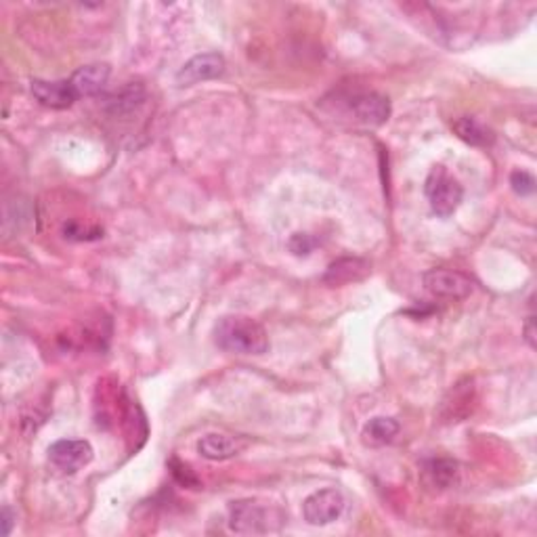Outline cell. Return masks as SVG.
<instances>
[{
  "instance_id": "cell-2",
  "label": "cell",
  "mask_w": 537,
  "mask_h": 537,
  "mask_svg": "<svg viewBox=\"0 0 537 537\" xmlns=\"http://www.w3.org/2000/svg\"><path fill=\"white\" fill-rule=\"evenodd\" d=\"M282 525V515L262 506L259 501H233L229 506V527L239 535H262L277 531Z\"/></svg>"
},
{
  "instance_id": "cell-14",
  "label": "cell",
  "mask_w": 537,
  "mask_h": 537,
  "mask_svg": "<svg viewBox=\"0 0 537 537\" xmlns=\"http://www.w3.org/2000/svg\"><path fill=\"white\" fill-rule=\"evenodd\" d=\"M397 435H399V422L393 418H384V416L372 418L370 422L365 424L364 433H361L365 445H372V447L389 445V443L395 441Z\"/></svg>"
},
{
  "instance_id": "cell-13",
  "label": "cell",
  "mask_w": 537,
  "mask_h": 537,
  "mask_svg": "<svg viewBox=\"0 0 537 537\" xmlns=\"http://www.w3.org/2000/svg\"><path fill=\"white\" fill-rule=\"evenodd\" d=\"M370 273V265L361 259H341L332 262L328 273L324 276V282L330 285H347L351 282H359Z\"/></svg>"
},
{
  "instance_id": "cell-19",
  "label": "cell",
  "mask_w": 537,
  "mask_h": 537,
  "mask_svg": "<svg viewBox=\"0 0 537 537\" xmlns=\"http://www.w3.org/2000/svg\"><path fill=\"white\" fill-rule=\"evenodd\" d=\"M315 246H317V242L311 236H307V233H294L290 239V250L296 256H309Z\"/></svg>"
},
{
  "instance_id": "cell-15",
  "label": "cell",
  "mask_w": 537,
  "mask_h": 537,
  "mask_svg": "<svg viewBox=\"0 0 537 537\" xmlns=\"http://www.w3.org/2000/svg\"><path fill=\"white\" fill-rule=\"evenodd\" d=\"M453 132L464 143L475 145V148H487V145L493 143V132L487 126H483L478 120L469 118V116L453 122Z\"/></svg>"
},
{
  "instance_id": "cell-21",
  "label": "cell",
  "mask_w": 537,
  "mask_h": 537,
  "mask_svg": "<svg viewBox=\"0 0 537 537\" xmlns=\"http://www.w3.org/2000/svg\"><path fill=\"white\" fill-rule=\"evenodd\" d=\"M525 341L531 349H535V317H529L525 324Z\"/></svg>"
},
{
  "instance_id": "cell-18",
  "label": "cell",
  "mask_w": 537,
  "mask_h": 537,
  "mask_svg": "<svg viewBox=\"0 0 537 537\" xmlns=\"http://www.w3.org/2000/svg\"><path fill=\"white\" fill-rule=\"evenodd\" d=\"M171 469H172L174 478H177L180 485H185V487H200V481H197V477L194 475V472H191V469L187 464L179 462V460H172Z\"/></svg>"
},
{
  "instance_id": "cell-17",
  "label": "cell",
  "mask_w": 537,
  "mask_h": 537,
  "mask_svg": "<svg viewBox=\"0 0 537 537\" xmlns=\"http://www.w3.org/2000/svg\"><path fill=\"white\" fill-rule=\"evenodd\" d=\"M510 185H512V189H515V194L517 196H523V197L525 196H531L535 191L533 174H529V172H525V171L512 172Z\"/></svg>"
},
{
  "instance_id": "cell-1",
  "label": "cell",
  "mask_w": 537,
  "mask_h": 537,
  "mask_svg": "<svg viewBox=\"0 0 537 537\" xmlns=\"http://www.w3.org/2000/svg\"><path fill=\"white\" fill-rule=\"evenodd\" d=\"M214 344L233 355H262L268 349V336L252 317L225 315L214 325Z\"/></svg>"
},
{
  "instance_id": "cell-10",
  "label": "cell",
  "mask_w": 537,
  "mask_h": 537,
  "mask_svg": "<svg viewBox=\"0 0 537 537\" xmlns=\"http://www.w3.org/2000/svg\"><path fill=\"white\" fill-rule=\"evenodd\" d=\"M32 95L36 97L44 108L51 109H68L69 105L78 99L69 80H57V83L32 80Z\"/></svg>"
},
{
  "instance_id": "cell-9",
  "label": "cell",
  "mask_w": 537,
  "mask_h": 537,
  "mask_svg": "<svg viewBox=\"0 0 537 537\" xmlns=\"http://www.w3.org/2000/svg\"><path fill=\"white\" fill-rule=\"evenodd\" d=\"M244 447H246V441L242 437L223 433H210L197 441V453L210 462H223V460L236 458L244 452Z\"/></svg>"
},
{
  "instance_id": "cell-7",
  "label": "cell",
  "mask_w": 537,
  "mask_h": 537,
  "mask_svg": "<svg viewBox=\"0 0 537 537\" xmlns=\"http://www.w3.org/2000/svg\"><path fill=\"white\" fill-rule=\"evenodd\" d=\"M225 72V60L219 52H202L189 60L183 68L179 69L177 83L179 86H194L206 80L219 78Z\"/></svg>"
},
{
  "instance_id": "cell-12",
  "label": "cell",
  "mask_w": 537,
  "mask_h": 537,
  "mask_svg": "<svg viewBox=\"0 0 537 537\" xmlns=\"http://www.w3.org/2000/svg\"><path fill=\"white\" fill-rule=\"evenodd\" d=\"M458 477V462L449 458H435L429 460L422 466V481L426 487L435 489V492H443L447 489Z\"/></svg>"
},
{
  "instance_id": "cell-3",
  "label": "cell",
  "mask_w": 537,
  "mask_h": 537,
  "mask_svg": "<svg viewBox=\"0 0 537 537\" xmlns=\"http://www.w3.org/2000/svg\"><path fill=\"white\" fill-rule=\"evenodd\" d=\"M424 194L429 197L430 208H433L437 217L447 219L462 204L464 189L460 180L447 172L445 166H435L426 177Z\"/></svg>"
},
{
  "instance_id": "cell-16",
  "label": "cell",
  "mask_w": 537,
  "mask_h": 537,
  "mask_svg": "<svg viewBox=\"0 0 537 537\" xmlns=\"http://www.w3.org/2000/svg\"><path fill=\"white\" fill-rule=\"evenodd\" d=\"M145 101V89L141 84H128L126 89H122L112 101H109V109L116 116H126L132 109H137L139 105Z\"/></svg>"
},
{
  "instance_id": "cell-5",
  "label": "cell",
  "mask_w": 537,
  "mask_h": 537,
  "mask_svg": "<svg viewBox=\"0 0 537 537\" xmlns=\"http://www.w3.org/2000/svg\"><path fill=\"white\" fill-rule=\"evenodd\" d=\"M344 506V495L338 489H321L309 495L302 504V515L309 525L315 527H325V525L338 521L342 517Z\"/></svg>"
},
{
  "instance_id": "cell-6",
  "label": "cell",
  "mask_w": 537,
  "mask_h": 537,
  "mask_svg": "<svg viewBox=\"0 0 537 537\" xmlns=\"http://www.w3.org/2000/svg\"><path fill=\"white\" fill-rule=\"evenodd\" d=\"M92 445L89 441H76V439H61L55 441L49 447V462L52 469L66 475H74V472L83 470L84 466L91 464Z\"/></svg>"
},
{
  "instance_id": "cell-11",
  "label": "cell",
  "mask_w": 537,
  "mask_h": 537,
  "mask_svg": "<svg viewBox=\"0 0 537 537\" xmlns=\"http://www.w3.org/2000/svg\"><path fill=\"white\" fill-rule=\"evenodd\" d=\"M109 80V66L105 63H91V66L80 68L78 72H74L69 83H72L76 95L78 97H92L108 84Z\"/></svg>"
},
{
  "instance_id": "cell-20",
  "label": "cell",
  "mask_w": 537,
  "mask_h": 537,
  "mask_svg": "<svg viewBox=\"0 0 537 537\" xmlns=\"http://www.w3.org/2000/svg\"><path fill=\"white\" fill-rule=\"evenodd\" d=\"M15 518L17 515L13 510H11L9 506L3 508V535L9 537L11 531H13V525H15Z\"/></svg>"
},
{
  "instance_id": "cell-8",
  "label": "cell",
  "mask_w": 537,
  "mask_h": 537,
  "mask_svg": "<svg viewBox=\"0 0 537 537\" xmlns=\"http://www.w3.org/2000/svg\"><path fill=\"white\" fill-rule=\"evenodd\" d=\"M355 120L365 126H382L390 118V101L381 92H359L349 103Z\"/></svg>"
},
{
  "instance_id": "cell-4",
  "label": "cell",
  "mask_w": 537,
  "mask_h": 537,
  "mask_svg": "<svg viewBox=\"0 0 537 537\" xmlns=\"http://www.w3.org/2000/svg\"><path fill=\"white\" fill-rule=\"evenodd\" d=\"M424 288L429 290V294H433L435 299L445 301H462L466 296L472 294L470 277H466L464 273L452 271V268H430L424 273Z\"/></svg>"
}]
</instances>
